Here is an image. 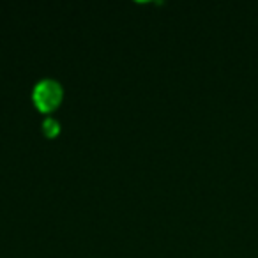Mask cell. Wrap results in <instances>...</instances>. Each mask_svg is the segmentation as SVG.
<instances>
[{"label":"cell","instance_id":"obj_1","mask_svg":"<svg viewBox=\"0 0 258 258\" xmlns=\"http://www.w3.org/2000/svg\"><path fill=\"white\" fill-rule=\"evenodd\" d=\"M34 104L37 106V110L43 113H50L51 110L60 104L62 101V89L57 82L53 80H43L36 85L32 94Z\"/></svg>","mask_w":258,"mask_h":258},{"label":"cell","instance_id":"obj_2","mask_svg":"<svg viewBox=\"0 0 258 258\" xmlns=\"http://www.w3.org/2000/svg\"><path fill=\"white\" fill-rule=\"evenodd\" d=\"M43 131H44V135H46L48 138L57 137L58 131H60V129H58V122H57V120H53V118H48V120H44Z\"/></svg>","mask_w":258,"mask_h":258}]
</instances>
